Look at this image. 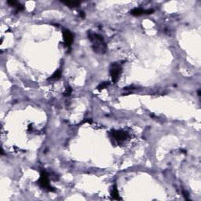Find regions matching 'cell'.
<instances>
[{"instance_id": "6da1fadb", "label": "cell", "mask_w": 201, "mask_h": 201, "mask_svg": "<svg viewBox=\"0 0 201 201\" xmlns=\"http://www.w3.org/2000/svg\"><path fill=\"white\" fill-rule=\"evenodd\" d=\"M89 38L91 40L92 43H93V48L96 52L100 53V54L105 52L106 45L102 36H100L98 34H95V33H90Z\"/></svg>"}, {"instance_id": "7a4b0ae2", "label": "cell", "mask_w": 201, "mask_h": 201, "mask_svg": "<svg viewBox=\"0 0 201 201\" xmlns=\"http://www.w3.org/2000/svg\"><path fill=\"white\" fill-rule=\"evenodd\" d=\"M38 183L42 188L47 189L50 191H54L53 188L51 187V186H50V183H49L48 174H47V172L44 171V170H43V171L41 172V175H40L39 180Z\"/></svg>"}, {"instance_id": "3957f363", "label": "cell", "mask_w": 201, "mask_h": 201, "mask_svg": "<svg viewBox=\"0 0 201 201\" xmlns=\"http://www.w3.org/2000/svg\"><path fill=\"white\" fill-rule=\"evenodd\" d=\"M121 72L122 68L120 66V64H116V63L112 64V67L110 68V74H111L112 79H113V81L114 83H116L119 80L120 75H121Z\"/></svg>"}, {"instance_id": "277c9868", "label": "cell", "mask_w": 201, "mask_h": 201, "mask_svg": "<svg viewBox=\"0 0 201 201\" xmlns=\"http://www.w3.org/2000/svg\"><path fill=\"white\" fill-rule=\"evenodd\" d=\"M63 37H64V45H65L66 47H69L73 43V39H74L72 33L69 30H64V31H63Z\"/></svg>"}, {"instance_id": "5b68a950", "label": "cell", "mask_w": 201, "mask_h": 201, "mask_svg": "<svg viewBox=\"0 0 201 201\" xmlns=\"http://www.w3.org/2000/svg\"><path fill=\"white\" fill-rule=\"evenodd\" d=\"M113 137L118 142H123L127 137V133L123 131H114L113 133Z\"/></svg>"}, {"instance_id": "8992f818", "label": "cell", "mask_w": 201, "mask_h": 201, "mask_svg": "<svg viewBox=\"0 0 201 201\" xmlns=\"http://www.w3.org/2000/svg\"><path fill=\"white\" fill-rule=\"evenodd\" d=\"M153 10H145L142 8H135L131 10V14L133 16H141L142 14H153Z\"/></svg>"}, {"instance_id": "52a82bcc", "label": "cell", "mask_w": 201, "mask_h": 201, "mask_svg": "<svg viewBox=\"0 0 201 201\" xmlns=\"http://www.w3.org/2000/svg\"><path fill=\"white\" fill-rule=\"evenodd\" d=\"M63 3L65 4L68 7H76L78 6L80 4V2H75V1H68V2H63Z\"/></svg>"}, {"instance_id": "ba28073f", "label": "cell", "mask_w": 201, "mask_h": 201, "mask_svg": "<svg viewBox=\"0 0 201 201\" xmlns=\"http://www.w3.org/2000/svg\"><path fill=\"white\" fill-rule=\"evenodd\" d=\"M112 196H113V198L116 199H120V196H119V192L117 189L116 188V186H114V188L113 189V191H112Z\"/></svg>"}, {"instance_id": "9c48e42d", "label": "cell", "mask_w": 201, "mask_h": 201, "mask_svg": "<svg viewBox=\"0 0 201 201\" xmlns=\"http://www.w3.org/2000/svg\"><path fill=\"white\" fill-rule=\"evenodd\" d=\"M61 71H60V70H57V71H56L53 74V76H51V78L50 79H51V80H58V79L61 77Z\"/></svg>"}, {"instance_id": "30bf717a", "label": "cell", "mask_w": 201, "mask_h": 201, "mask_svg": "<svg viewBox=\"0 0 201 201\" xmlns=\"http://www.w3.org/2000/svg\"><path fill=\"white\" fill-rule=\"evenodd\" d=\"M108 85H109V83H107V82H104V83H102L101 84H100L97 88H98V90H102V89L107 87Z\"/></svg>"}, {"instance_id": "8fae6325", "label": "cell", "mask_w": 201, "mask_h": 201, "mask_svg": "<svg viewBox=\"0 0 201 201\" xmlns=\"http://www.w3.org/2000/svg\"><path fill=\"white\" fill-rule=\"evenodd\" d=\"M71 93H72L71 87H68V88H67V90H66V91L64 92V95H65V96H69L70 94H71Z\"/></svg>"}]
</instances>
